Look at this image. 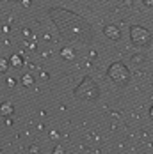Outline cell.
<instances>
[{
	"mask_svg": "<svg viewBox=\"0 0 153 154\" xmlns=\"http://www.w3.org/2000/svg\"><path fill=\"white\" fill-rule=\"evenodd\" d=\"M48 16L55 23L57 30L66 41H82V43H91L93 41V29L91 25L82 18L68 9L61 7H52L48 9Z\"/></svg>",
	"mask_w": 153,
	"mask_h": 154,
	"instance_id": "1",
	"label": "cell"
},
{
	"mask_svg": "<svg viewBox=\"0 0 153 154\" xmlns=\"http://www.w3.org/2000/svg\"><path fill=\"white\" fill-rule=\"evenodd\" d=\"M75 96L78 99H84V101H93V99H96L100 96V87L91 76H86L76 85Z\"/></svg>",
	"mask_w": 153,
	"mask_h": 154,
	"instance_id": "2",
	"label": "cell"
},
{
	"mask_svg": "<svg viewBox=\"0 0 153 154\" xmlns=\"http://www.w3.org/2000/svg\"><path fill=\"white\" fill-rule=\"evenodd\" d=\"M107 76L116 83V85H126L128 82H130V69L123 64V62H114V64H110V67L107 69Z\"/></svg>",
	"mask_w": 153,
	"mask_h": 154,
	"instance_id": "3",
	"label": "cell"
},
{
	"mask_svg": "<svg viewBox=\"0 0 153 154\" xmlns=\"http://www.w3.org/2000/svg\"><path fill=\"white\" fill-rule=\"evenodd\" d=\"M130 37H132V43L139 48H144L151 43V34L144 27H139V25H134L130 29Z\"/></svg>",
	"mask_w": 153,
	"mask_h": 154,
	"instance_id": "4",
	"label": "cell"
},
{
	"mask_svg": "<svg viewBox=\"0 0 153 154\" xmlns=\"http://www.w3.org/2000/svg\"><path fill=\"white\" fill-rule=\"evenodd\" d=\"M103 34H105V37H109L110 41H119L121 39V30H119V27H116V25H105L103 27Z\"/></svg>",
	"mask_w": 153,
	"mask_h": 154,
	"instance_id": "5",
	"label": "cell"
},
{
	"mask_svg": "<svg viewBox=\"0 0 153 154\" xmlns=\"http://www.w3.org/2000/svg\"><path fill=\"white\" fill-rule=\"evenodd\" d=\"M15 112V106L11 105V103H2L0 105V115L2 117H7V115H11Z\"/></svg>",
	"mask_w": 153,
	"mask_h": 154,
	"instance_id": "6",
	"label": "cell"
},
{
	"mask_svg": "<svg viewBox=\"0 0 153 154\" xmlns=\"http://www.w3.org/2000/svg\"><path fill=\"white\" fill-rule=\"evenodd\" d=\"M61 55H62V59H66V60H73V59H75V53H73L71 48H62Z\"/></svg>",
	"mask_w": 153,
	"mask_h": 154,
	"instance_id": "7",
	"label": "cell"
},
{
	"mask_svg": "<svg viewBox=\"0 0 153 154\" xmlns=\"http://www.w3.org/2000/svg\"><path fill=\"white\" fill-rule=\"evenodd\" d=\"M9 64H11L13 67H16V69H20V67H21V64H23V60H21V57H20V55H13V57H11V60H9Z\"/></svg>",
	"mask_w": 153,
	"mask_h": 154,
	"instance_id": "8",
	"label": "cell"
},
{
	"mask_svg": "<svg viewBox=\"0 0 153 154\" xmlns=\"http://www.w3.org/2000/svg\"><path fill=\"white\" fill-rule=\"evenodd\" d=\"M9 69V60H5L4 57H0V73H5Z\"/></svg>",
	"mask_w": 153,
	"mask_h": 154,
	"instance_id": "9",
	"label": "cell"
},
{
	"mask_svg": "<svg viewBox=\"0 0 153 154\" xmlns=\"http://www.w3.org/2000/svg\"><path fill=\"white\" fill-rule=\"evenodd\" d=\"M21 83H23V85H27V87H31L32 83H34V78H32L31 75H25L23 80H21Z\"/></svg>",
	"mask_w": 153,
	"mask_h": 154,
	"instance_id": "10",
	"label": "cell"
},
{
	"mask_svg": "<svg viewBox=\"0 0 153 154\" xmlns=\"http://www.w3.org/2000/svg\"><path fill=\"white\" fill-rule=\"evenodd\" d=\"M142 2H144L148 7H153V0H142Z\"/></svg>",
	"mask_w": 153,
	"mask_h": 154,
	"instance_id": "11",
	"label": "cell"
},
{
	"mask_svg": "<svg viewBox=\"0 0 153 154\" xmlns=\"http://www.w3.org/2000/svg\"><path fill=\"white\" fill-rule=\"evenodd\" d=\"M15 80H16V78H9V85H11V87H15V83H16Z\"/></svg>",
	"mask_w": 153,
	"mask_h": 154,
	"instance_id": "12",
	"label": "cell"
},
{
	"mask_svg": "<svg viewBox=\"0 0 153 154\" xmlns=\"http://www.w3.org/2000/svg\"><path fill=\"white\" fill-rule=\"evenodd\" d=\"M150 117H151V119H153V106L150 108Z\"/></svg>",
	"mask_w": 153,
	"mask_h": 154,
	"instance_id": "13",
	"label": "cell"
},
{
	"mask_svg": "<svg viewBox=\"0 0 153 154\" xmlns=\"http://www.w3.org/2000/svg\"><path fill=\"white\" fill-rule=\"evenodd\" d=\"M11 2H15V0H11Z\"/></svg>",
	"mask_w": 153,
	"mask_h": 154,
	"instance_id": "14",
	"label": "cell"
}]
</instances>
